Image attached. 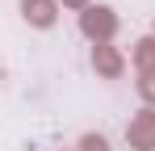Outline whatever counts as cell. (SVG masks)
<instances>
[{
    "label": "cell",
    "instance_id": "1",
    "mask_svg": "<svg viewBox=\"0 0 155 151\" xmlns=\"http://www.w3.org/2000/svg\"><path fill=\"white\" fill-rule=\"evenodd\" d=\"M25 13H29L38 25H46V21H51V4H46V0H25Z\"/></svg>",
    "mask_w": 155,
    "mask_h": 151
},
{
    "label": "cell",
    "instance_id": "2",
    "mask_svg": "<svg viewBox=\"0 0 155 151\" xmlns=\"http://www.w3.org/2000/svg\"><path fill=\"white\" fill-rule=\"evenodd\" d=\"M134 139H138V143L147 147V143L155 139V122H143V126H134Z\"/></svg>",
    "mask_w": 155,
    "mask_h": 151
}]
</instances>
